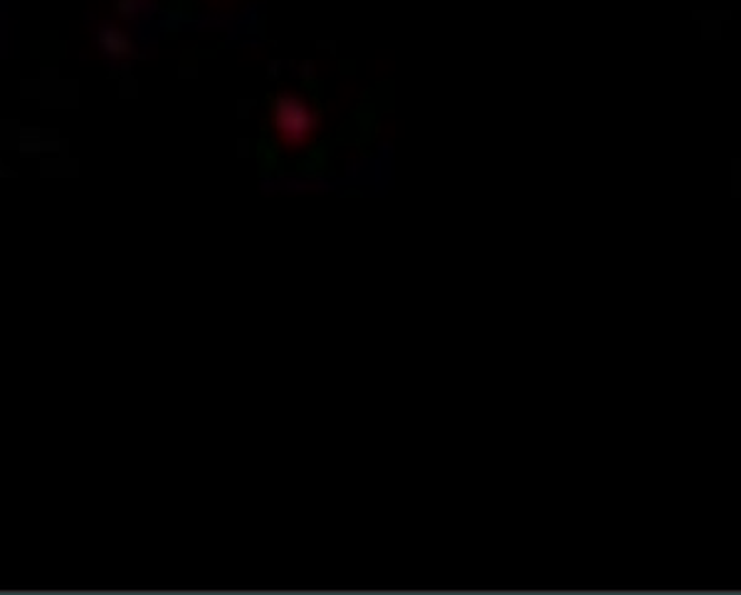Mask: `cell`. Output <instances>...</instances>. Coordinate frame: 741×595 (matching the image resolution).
Listing matches in <instances>:
<instances>
[{
  "label": "cell",
  "instance_id": "cell-1",
  "mask_svg": "<svg viewBox=\"0 0 741 595\" xmlns=\"http://www.w3.org/2000/svg\"><path fill=\"white\" fill-rule=\"evenodd\" d=\"M275 129L285 146H302L317 129V117L302 99L283 97L275 107Z\"/></svg>",
  "mask_w": 741,
  "mask_h": 595
}]
</instances>
